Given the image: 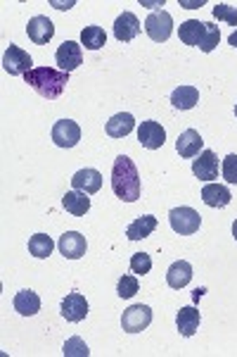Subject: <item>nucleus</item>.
<instances>
[{"label": "nucleus", "instance_id": "obj_16", "mask_svg": "<svg viewBox=\"0 0 237 357\" xmlns=\"http://www.w3.org/2000/svg\"><path fill=\"white\" fill-rule=\"evenodd\" d=\"M202 148H204V141H202L199 131L195 129H185L176 141V151L181 158H197Z\"/></svg>", "mask_w": 237, "mask_h": 357}, {"label": "nucleus", "instance_id": "obj_27", "mask_svg": "<svg viewBox=\"0 0 237 357\" xmlns=\"http://www.w3.org/2000/svg\"><path fill=\"white\" fill-rule=\"evenodd\" d=\"M107 43V33L102 26H85L81 31V45H85L88 50H100Z\"/></svg>", "mask_w": 237, "mask_h": 357}, {"label": "nucleus", "instance_id": "obj_26", "mask_svg": "<svg viewBox=\"0 0 237 357\" xmlns=\"http://www.w3.org/2000/svg\"><path fill=\"white\" fill-rule=\"evenodd\" d=\"M53 238H50L48 234H33L31 238H28V252H31L33 257H38V260H45V257L53 252Z\"/></svg>", "mask_w": 237, "mask_h": 357}, {"label": "nucleus", "instance_id": "obj_17", "mask_svg": "<svg viewBox=\"0 0 237 357\" xmlns=\"http://www.w3.org/2000/svg\"><path fill=\"white\" fill-rule=\"evenodd\" d=\"M199 321H202V314L195 305H188V307H181V312L176 314V324H178V331L181 336L190 338L195 336L199 329Z\"/></svg>", "mask_w": 237, "mask_h": 357}, {"label": "nucleus", "instance_id": "obj_6", "mask_svg": "<svg viewBox=\"0 0 237 357\" xmlns=\"http://www.w3.org/2000/svg\"><path fill=\"white\" fill-rule=\"evenodd\" d=\"M145 31L157 43L169 41V36L173 33V17L166 10H157V13H152L145 20Z\"/></svg>", "mask_w": 237, "mask_h": 357}, {"label": "nucleus", "instance_id": "obj_34", "mask_svg": "<svg viewBox=\"0 0 237 357\" xmlns=\"http://www.w3.org/2000/svg\"><path fill=\"white\" fill-rule=\"evenodd\" d=\"M181 5H183V8L193 10V8H199V5H204V0H202V3H188V0H181Z\"/></svg>", "mask_w": 237, "mask_h": 357}, {"label": "nucleus", "instance_id": "obj_29", "mask_svg": "<svg viewBox=\"0 0 237 357\" xmlns=\"http://www.w3.org/2000/svg\"><path fill=\"white\" fill-rule=\"evenodd\" d=\"M138 291H140V284H138V276L126 274V276H121V279H119V284H117V296H119V298H133Z\"/></svg>", "mask_w": 237, "mask_h": 357}, {"label": "nucleus", "instance_id": "obj_5", "mask_svg": "<svg viewBox=\"0 0 237 357\" xmlns=\"http://www.w3.org/2000/svg\"><path fill=\"white\" fill-rule=\"evenodd\" d=\"M33 65V60H31V55L26 53V50H22L19 45H15V43H10L8 45V50H5V55H3V69L8 74H13V77H19V74H28L31 72V67Z\"/></svg>", "mask_w": 237, "mask_h": 357}, {"label": "nucleus", "instance_id": "obj_31", "mask_svg": "<svg viewBox=\"0 0 237 357\" xmlns=\"http://www.w3.org/2000/svg\"><path fill=\"white\" fill-rule=\"evenodd\" d=\"M149 269H152V257H149L147 252H136V255L131 257V272L133 274L145 276V274H149Z\"/></svg>", "mask_w": 237, "mask_h": 357}, {"label": "nucleus", "instance_id": "obj_22", "mask_svg": "<svg viewBox=\"0 0 237 357\" xmlns=\"http://www.w3.org/2000/svg\"><path fill=\"white\" fill-rule=\"evenodd\" d=\"M202 200L209 207H225V205H230L233 195H230L228 188L221 186V183H206V186L202 188Z\"/></svg>", "mask_w": 237, "mask_h": 357}, {"label": "nucleus", "instance_id": "obj_33", "mask_svg": "<svg viewBox=\"0 0 237 357\" xmlns=\"http://www.w3.org/2000/svg\"><path fill=\"white\" fill-rule=\"evenodd\" d=\"M221 172H223V178L228 183H237V155L235 153H230L228 158L223 160Z\"/></svg>", "mask_w": 237, "mask_h": 357}, {"label": "nucleus", "instance_id": "obj_15", "mask_svg": "<svg viewBox=\"0 0 237 357\" xmlns=\"http://www.w3.org/2000/svg\"><path fill=\"white\" fill-rule=\"evenodd\" d=\"M140 33V20H138L133 13H124L117 17V22H114V36H117V41L121 43H129L133 38Z\"/></svg>", "mask_w": 237, "mask_h": 357}, {"label": "nucleus", "instance_id": "obj_30", "mask_svg": "<svg viewBox=\"0 0 237 357\" xmlns=\"http://www.w3.org/2000/svg\"><path fill=\"white\" fill-rule=\"evenodd\" d=\"M62 353H65V357H88L90 350H88V345H85L83 338L74 336L65 343V350H62Z\"/></svg>", "mask_w": 237, "mask_h": 357}, {"label": "nucleus", "instance_id": "obj_13", "mask_svg": "<svg viewBox=\"0 0 237 357\" xmlns=\"http://www.w3.org/2000/svg\"><path fill=\"white\" fill-rule=\"evenodd\" d=\"M26 33H28V38H31V41L36 43V45H45V43L50 41V38L55 36V26H53V22H50L48 17L38 15V17H31V20H28Z\"/></svg>", "mask_w": 237, "mask_h": 357}, {"label": "nucleus", "instance_id": "obj_36", "mask_svg": "<svg viewBox=\"0 0 237 357\" xmlns=\"http://www.w3.org/2000/svg\"><path fill=\"white\" fill-rule=\"evenodd\" d=\"M204 293H206V289H197V291H195V303H197L199 298L204 296Z\"/></svg>", "mask_w": 237, "mask_h": 357}, {"label": "nucleus", "instance_id": "obj_18", "mask_svg": "<svg viewBox=\"0 0 237 357\" xmlns=\"http://www.w3.org/2000/svg\"><path fill=\"white\" fill-rule=\"evenodd\" d=\"M190 281H193V264L185 262V260L173 262L169 267V272H166V284H169L171 289H176V291L185 289Z\"/></svg>", "mask_w": 237, "mask_h": 357}, {"label": "nucleus", "instance_id": "obj_37", "mask_svg": "<svg viewBox=\"0 0 237 357\" xmlns=\"http://www.w3.org/2000/svg\"><path fill=\"white\" fill-rule=\"evenodd\" d=\"M233 238L237 241V220L233 222Z\"/></svg>", "mask_w": 237, "mask_h": 357}, {"label": "nucleus", "instance_id": "obj_19", "mask_svg": "<svg viewBox=\"0 0 237 357\" xmlns=\"http://www.w3.org/2000/svg\"><path fill=\"white\" fill-rule=\"evenodd\" d=\"M204 31H206V24L199 20H188L183 22L181 29H178V36L185 45H193V48H199L202 38H204Z\"/></svg>", "mask_w": 237, "mask_h": 357}, {"label": "nucleus", "instance_id": "obj_10", "mask_svg": "<svg viewBox=\"0 0 237 357\" xmlns=\"http://www.w3.org/2000/svg\"><path fill=\"white\" fill-rule=\"evenodd\" d=\"M57 248H60V252L67 257V260H79V257L85 255L88 243H85V236H81L79 231H67L60 236Z\"/></svg>", "mask_w": 237, "mask_h": 357}, {"label": "nucleus", "instance_id": "obj_14", "mask_svg": "<svg viewBox=\"0 0 237 357\" xmlns=\"http://www.w3.org/2000/svg\"><path fill=\"white\" fill-rule=\"evenodd\" d=\"M62 317L67 321H83L88 317V301L81 293H69L62 301Z\"/></svg>", "mask_w": 237, "mask_h": 357}, {"label": "nucleus", "instance_id": "obj_28", "mask_svg": "<svg viewBox=\"0 0 237 357\" xmlns=\"http://www.w3.org/2000/svg\"><path fill=\"white\" fill-rule=\"evenodd\" d=\"M204 24H206V31L199 43V50L202 53H211V50H216L218 41H221V31H218V26L211 24V22H204Z\"/></svg>", "mask_w": 237, "mask_h": 357}, {"label": "nucleus", "instance_id": "obj_1", "mask_svg": "<svg viewBox=\"0 0 237 357\" xmlns=\"http://www.w3.org/2000/svg\"><path fill=\"white\" fill-rule=\"evenodd\" d=\"M112 191L124 203H136L142 193V181L138 174L136 162L129 155H119L112 167Z\"/></svg>", "mask_w": 237, "mask_h": 357}, {"label": "nucleus", "instance_id": "obj_20", "mask_svg": "<svg viewBox=\"0 0 237 357\" xmlns=\"http://www.w3.org/2000/svg\"><path fill=\"white\" fill-rule=\"evenodd\" d=\"M13 305L22 317H33L40 312V298H38V293H33L31 289H24V291L17 293Z\"/></svg>", "mask_w": 237, "mask_h": 357}, {"label": "nucleus", "instance_id": "obj_11", "mask_svg": "<svg viewBox=\"0 0 237 357\" xmlns=\"http://www.w3.org/2000/svg\"><path fill=\"white\" fill-rule=\"evenodd\" d=\"M193 174L199 181H211L218 176V158L213 151H202L197 160H193Z\"/></svg>", "mask_w": 237, "mask_h": 357}, {"label": "nucleus", "instance_id": "obj_7", "mask_svg": "<svg viewBox=\"0 0 237 357\" xmlns=\"http://www.w3.org/2000/svg\"><path fill=\"white\" fill-rule=\"evenodd\" d=\"M55 62L57 67L62 69V72H74L76 67L83 65V50H81V43L76 41H65L57 48L55 53Z\"/></svg>", "mask_w": 237, "mask_h": 357}, {"label": "nucleus", "instance_id": "obj_23", "mask_svg": "<svg viewBox=\"0 0 237 357\" xmlns=\"http://www.w3.org/2000/svg\"><path fill=\"white\" fill-rule=\"evenodd\" d=\"M105 129H107V134L112 138H126L133 129H136V119H133L131 112H119V114H114V117L109 119Z\"/></svg>", "mask_w": 237, "mask_h": 357}, {"label": "nucleus", "instance_id": "obj_3", "mask_svg": "<svg viewBox=\"0 0 237 357\" xmlns=\"http://www.w3.org/2000/svg\"><path fill=\"white\" fill-rule=\"evenodd\" d=\"M169 222L171 229L181 236H193L199 231L202 227V215L193 207H173L169 212Z\"/></svg>", "mask_w": 237, "mask_h": 357}, {"label": "nucleus", "instance_id": "obj_25", "mask_svg": "<svg viewBox=\"0 0 237 357\" xmlns=\"http://www.w3.org/2000/svg\"><path fill=\"white\" fill-rule=\"evenodd\" d=\"M62 205H65V210L69 212V215H74V217H83L85 212L90 210V198L85 193H81V191H67L65 193V198H62Z\"/></svg>", "mask_w": 237, "mask_h": 357}, {"label": "nucleus", "instance_id": "obj_24", "mask_svg": "<svg viewBox=\"0 0 237 357\" xmlns=\"http://www.w3.org/2000/svg\"><path fill=\"white\" fill-rule=\"evenodd\" d=\"M154 229H157V217L145 215V217H138V220H133L129 224L126 236H129L131 241H142V238H147V236H152Z\"/></svg>", "mask_w": 237, "mask_h": 357}, {"label": "nucleus", "instance_id": "obj_35", "mask_svg": "<svg viewBox=\"0 0 237 357\" xmlns=\"http://www.w3.org/2000/svg\"><path fill=\"white\" fill-rule=\"evenodd\" d=\"M228 43H230V45H233V48H237V31H233V33H230Z\"/></svg>", "mask_w": 237, "mask_h": 357}, {"label": "nucleus", "instance_id": "obj_32", "mask_svg": "<svg viewBox=\"0 0 237 357\" xmlns=\"http://www.w3.org/2000/svg\"><path fill=\"white\" fill-rule=\"evenodd\" d=\"M213 17L221 22H228L230 26H237V8L228 3H218L216 8H213Z\"/></svg>", "mask_w": 237, "mask_h": 357}, {"label": "nucleus", "instance_id": "obj_2", "mask_svg": "<svg viewBox=\"0 0 237 357\" xmlns=\"http://www.w3.org/2000/svg\"><path fill=\"white\" fill-rule=\"evenodd\" d=\"M24 79L38 96L48 98V100L60 98L69 84V74L62 72V69H53V67H33L31 72L24 74Z\"/></svg>", "mask_w": 237, "mask_h": 357}, {"label": "nucleus", "instance_id": "obj_12", "mask_svg": "<svg viewBox=\"0 0 237 357\" xmlns=\"http://www.w3.org/2000/svg\"><path fill=\"white\" fill-rule=\"evenodd\" d=\"M72 188L85 195H92L102 188V174L97 169H79L72 176Z\"/></svg>", "mask_w": 237, "mask_h": 357}, {"label": "nucleus", "instance_id": "obj_21", "mask_svg": "<svg viewBox=\"0 0 237 357\" xmlns=\"http://www.w3.org/2000/svg\"><path fill=\"white\" fill-rule=\"evenodd\" d=\"M199 102V91L195 86H178L171 93V105L176 110H193Z\"/></svg>", "mask_w": 237, "mask_h": 357}, {"label": "nucleus", "instance_id": "obj_4", "mask_svg": "<svg viewBox=\"0 0 237 357\" xmlns=\"http://www.w3.org/2000/svg\"><path fill=\"white\" fill-rule=\"evenodd\" d=\"M152 324V310L147 305H131L129 310H124L121 314V326L126 333H140Z\"/></svg>", "mask_w": 237, "mask_h": 357}, {"label": "nucleus", "instance_id": "obj_38", "mask_svg": "<svg viewBox=\"0 0 237 357\" xmlns=\"http://www.w3.org/2000/svg\"><path fill=\"white\" fill-rule=\"evenodd\" d=\"M235 117H237V105H235Z\"/></svg>", "mask_w": 237, "mask_h": 357}, {"label": "nucleus", "instance_id": "obj_9", "mask_svg": "<svg viewBox=\"0 0 237 357\" xmlns=\"http://www.w3.org/2000/svg\"><path fill=\"white\" fill-rule=\"evenodd\" d=\"M53 141L60 148H74L81 141V126L74 119H60L53 126Z\"/></svg>", "mask_w": 237, "mask_h": 357}, {"label": "nucleus", "instance_id": "obj_8", "mask_svg": "<svg viewBox=\"0 0 237 357\" xmlns=\"http://www.w3.org/2000/svg\"><path fill=\"white\" fill-rule=\"evenodd\" d=\"M138 141H140V146L147 148V151H159L166 143L164 126L159 122H154V119H147V122H142L138 126Z\"/></svg>", "mask_w": 237, "mask_h": 357}]
</instances>
